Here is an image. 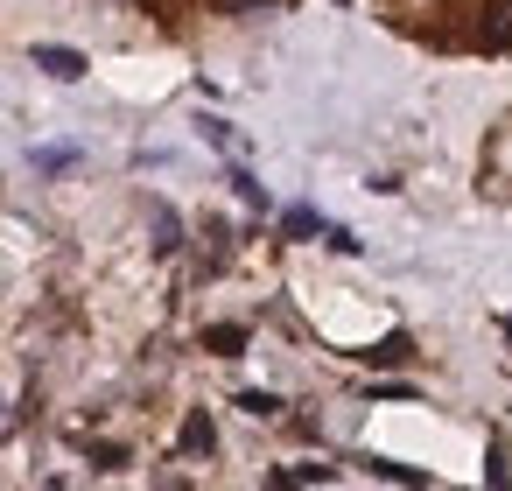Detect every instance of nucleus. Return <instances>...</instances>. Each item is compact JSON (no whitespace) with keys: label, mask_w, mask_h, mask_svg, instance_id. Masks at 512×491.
<instances>
[{"label":"nucleus","mask_w":512,"mask_h":491,"mask_svg":"<svg viewBox=\"0 0 512 491\" xmlns=\"http://www.w3.org/2000/svg\"><path fill=\"white\" fill-rule=\"evenodd\" d=\"M204 344H211L218 358H239V344H246V330H239V323H218V330H204Z\"/></svg>","instance_id":"6"},{"label":"nucleus","mask_w":512,"mask_h":491,"mask_svg":"<svg viewBox=\"0 0 512 491\" xmlns=\"http://www.w3.org/2000/svg\"><path fill=\"white\" fill-rule=\"evenodd\" d=\"M365 358H372V365H400V358H414V344H407V330H393V337H379Z\"/></svg>","instance_id":"5"},{"label":"nucleus","mask_w":512,"mask_h":491,"mask_svg":"<svg viewBox=\"0 0 512 491\" xmlns=\"http://www.w3.org/2000/svg\"><path fill=\"white\" fill-rule=\"evenodd\" d=\"M484 484H512V470H505V449H491V456H484Z\"/></svg>","instance_id":"12"},{"label":"nucleus","mask_w":512,"mask_h":491,"mask_svg":"<svg viewBox=\"0 0 512 491\" xmlns=\"http://www.w3.org/2000/svg\"><path fill=\"white\" fill-rule=\"evenodd\" d=\"M225 15H260V8H274V0H218Z\"/></svg>","instance_id":"13"},{"label":"nucleus","mask_w":512,"mask_h":491,"mask_svg":"<svg viewBox=\"0 0 512 491\" xmlns=\"http://www.w3.org/2000/svg\"><path fill=\"white\" fill-rule=\"evenodd\" d=\"M281 225H288V239H309V232H316V211H302V204H295Z\"/></svg>","instance_id":"10"},{"label":"nucleus","mask_w":512,"mask_h":491,"mask_svg":"<svg viewBox=\"0 0 512 491\" xmlns=\"http://www.w3.org/2000/svg\"><path fill=\"white\" fill-rule=\"evenodd\" d=\"M176 246H183V218L169 204H155V253H176Z\"/></svg>","instance_id":"4"},{"label":"nucleus","mask_w":512,"mask_h":491,"mask_svg":"<svg viewBox=\"0 0 512 491\" xmlns=\"http://www.w3.org/2000/svg\"><path fill=\"white\" fill-rule=\"evenodd\" d=\"M281 484H330V463H295L281 470Z\"/></svg>","instance_id":"8"},{"label":"nucleus","mask_w":512,"mask_h":491,"mask_svg":"<svg viewBox=\"0 0 512 491\" xmlns=\"http://www.w3.org/2000/svg\"><path fill=\"white\" fill-rule=\"evenodd\" d=\"M239 407H246V414H281V400H274V393H239Z\"/></svg>","instance_id":"11"},{"label":"nucleus","mask_w":512,"mask_h":491,"mask_svg":"<svg viewBox=\"0 0 512 491\" xmlns=\"http://www.w3.org/2000/svg\"><path fill=\"white\" fill-rule=\"evenodd\" d=\"M365 470H372V477H393V484H428L421 470H407V463H386V456H365Z\"/></svg>","instance_id":"7"},{"label":"nucleus","mask_w":512,"mask_h":491,"mask_svg":"<svg viewBox=\"0 0 512 491\" xmlns=\"http://www.w3.org/2000/svg\"><path fill=\"white\" fill-rule=\"evenodd\" d=\"M176 449H183V456H211V449H218V428H211V414H204V407H197V414H183Z\"/></svg>","instance_id":"2"},{"label":"nucleus","mask_w":512,"mask_h":491,"mask_svg":"<svg viewBox=\"0 0 512 491\" xmlns=\"http://www.w3.org/2000/svg\"><path fill=\"white\" fill-rule=\"evenodd\" d=\"M477 50H512V0H484V15H477Z\"/></svg>","instance_id":"1"},{"label":"nucleus","mask_w":512,"mask_h":491,"mask_svg":"<svg viewBox=\"0 0 512 491\" xmlns=\"http://www.w3.org/2000/svg\"><path fill=\"white\" fill-rule=\"evenodd\" d=\"M232 190H239V197H246V204H253V211H267V190H260V183H253V176H246V169H232Z\"/></svg>","instance_id":"9"},{"label":"nucleus","mask_w":512,"mask_h":491,"mask_svg":"<svg viewBox=\"0 0 512 491\" xmlns=\"http://www.w3.org/2000/svg\"><path fill=\"white\" fill-rule=\"evenodd\" d=\"M36 64H43L50 78H64V85H71V78H85V57H78V50H64V43H43V50H36Z\"/></svg>","instance_id":"3"}]
</instances>
